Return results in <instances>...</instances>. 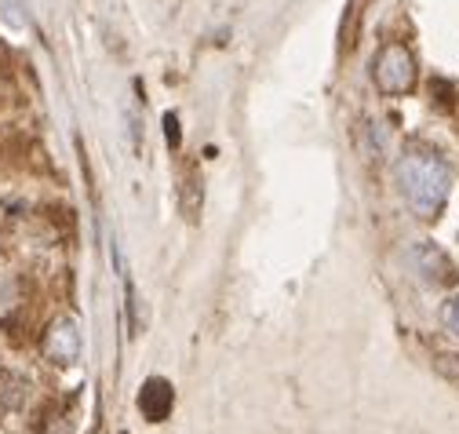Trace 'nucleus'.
<instances>
[{
  "mask_svg": "<svg viewBox=\"0 0 459 434\" xmlns=\"http://www.w3.org/2000/svg\"><path fill=\"white\" fill-rule=\"evenodd\" d=\"M397 187L412 204L416 215L434 220L445 208L448 190H452V169L445 165V157L434 150H409L397 161Z\"/></svg>",
  "mask_w": 459,
  "mask_h": 434,
  "instance_id": "f257e3e1",
  "label": "nucleus"
},
{
  "mask_svg": "<svg viewBox=\"0 0 459 434\" xmlns=\"http://www.w3.org/2000/svg\"><path fill=\"white\" fill-rule=\"evenodd\" d=\"M372 81L383 95H405L416 84V59L405 44H386L376 63H372Z\"/></svg>",
  "mask_w": 459,
  "mask_h": 434,
  "instance_id": "f03ea898",
  "label": "nucleus"
},
{
  "mask_svg": "<svg viewBox=\"0 0 459 434\" xmlns=\"http://www.w3.org/2000/svg\"><path fill=\"white\" fill-rule=\"evenodd\" d=\"M44 354H48V361H55V365H74V361L81 358V329H77L74 317L51 321V329H48V336H44Z\"/></svg>",
  "mask_w": 459,
  "mask_h": 434,
  "instance_id": "7ed1b4c3",
  "label": "nucleus"
},
{
  "mask_svg": "<svg viewBox=\"0 0 459 434\" xmlns=\"http://www.w3.org/2000/svg\"><path fill=\"white\" fill-rule=\"evenodd\" d=\"M171 405H176V391H171V384H168V379H160V376H150L143 384V391H139L143 416L160 423L164 416H171Z\"/></svg>",
  "mask_w": 459,
  "mask_h": 434,
  "instance_id": "20e7f679",
  "label": "nucleus"
},
{
  "mask_svg": "<svg viewBox=\"0 0 459 434\" xmlns=\"http://www.w3.org/2000/svg\"><path fill=\"white\" fill-rule=\"evenodd\" d=\"M26 395H30V384L22 376H15V372H0V409H19L22 402H26Z\"/></svg>",
  "mask_w": 459,
  "mask_h": 434,
  "instance_id": "39448f33",
  "label": "nucleus"
},
{
  "mask_svg": "<svg viewBox=\"0 0 459 434\" xmlns=\"http://www.w3.org/2000/svg\"><path fill=\"white\" fill-rule=\"evenodd\" d=\"M15 303H19V299H15V282H12V278H0V317H4Z\"/></svg>",
  "mask_w": 459,
  "mask_h": 434,
  "instance_id": "423d86ee",
  "label": "nucleus"
},
{
  "mask_svg": "<svg viewBox=\"0 0 459 434\" xmlns=\"http://www.w3.org/2000/svg\"><path fill=\"white\" fill-rule=\"evenodd\" d=\"M445 321H448V329L459 336V296L448 299V307H445Z\"/></svg>",
  "mask_w": 459,
  "mask_h": 434,
  "instance_id": "0eeeda50",
  "label": "nucleus"
}]
</instances>
